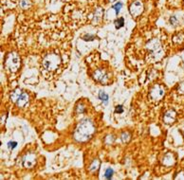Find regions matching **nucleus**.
Returning a JSON list of instances; mask_svg holds the SVG:
<instances>
[{"instance_id": "f257e3e1", "label": "nucleus", "mask_w": 184, "mask_h": 180, "mask_svg": "<svg viewBox=\"0 0 184 180\" xmlns=\"http://www.w3.org/2000/svg\"><path fill=\"white\" fill-rule=\"evenodd\" d=\"M95 133V126L88 118H85L77 125L74 132V139L79 142H85Z\"/></svg>"}, {"instance_id": "f03ea898", "label": "nucleus", "mask_w": 184, "mask_h": 180, "mask_svg": "<svg viewBox=\"0 0 184 180\" xmlns=\"http://www.w3.org/2000/svg\"><path fill=\"white\" fill-rule=\"evenodd\" d=\"M61 64V58L57 54H48L43 60V66L48 71L56 70Z\"/></svg>"}, {"instance_id": "7ed1b4c3", "label": "nucleus", "mask_w": 184, "mask_h": 180, "mask_svg": "<svg viewBox=\"0 0 184 180\" xmlns=\"http://www.w3.org/2000/svg\"><path fill=\"white\" fill-rule=\"evenodd\" d=\"M6 66L11 72H16L20 68V57L17 53L12 52L6 59Z\"/></svg>"}, {"instance_id": "20e7f679", "label": "nucleus", "mask_w": 184, "mask_h": 180, "mask_svg": "<svg viewBox=\"0 0 184 180\" xmlns=\"http://www.w3.org/2000/svg\"><path fill=\"white\" fill-rule=\"evenodd\" d=\"M164 96V88L163 86L159 85H154L150 92H149V97L152 101H160Z\"/></svg>"}, {"instance_id": "39448f33", "label": "nucleus", "mask_w": 184, "mask_h": 180, "mask_svg": "<svg viewBox=\"0 0 184 180\" xmlns=\"http://www.w3.org/2000/svg\"><path fill=\"white\" fill-rule=\"evenodd\" d=\"M147 49L151 52V55L154 54H162L161 47H160V43L158 39H152L150 40L147 45H146Z\"/></svg>"}, {"instance_id": "423d86ee", "label": "nucleus", "mask_w": 184, "mask_h": 180, "mask_svg": "<svg viewBox=\"0 0 184 180\" xmlns=\"http://www.w3.org/2000/svg\"><path fill=\"white\" fill-rule=\"evenodd\" d=\"M129 11H130V14H132V16H134V17L140 16L142 14V12H143V4H142V2L140 1V0H137V1L133 2L130 5Z\"/></svg>"}, {"instance_id": "0eeeda50", "label": "nucleus", "mask_w": 184, "mask_h": 180, "mask_svg": "<svg viewBox=\"0 0 184 180\" xmlns=\"http://www.w3.org/2000/svg\"><path fill=\"white\" fill-rule=\"evenodd\" d=\"M36 163V156L33 154H29L24 156L23 158V166L25 168L31 169L32 168Z\"/></svg>"}, {"instance_id": "6e6552de", "label": "nucleus", "mask_w": 184, "mask_h": 180, "mask_svg": "<svg viewBox=\"0 0 184 180\" xmlns=\"http://www.w3.org/2000/svg\"><path fill=\"white\" fill-rule=\"evenodd\" d=\"M176 113L175 110H168L164 116H163V122L164 123L166 124H172L174 123V122L176 121Z\"/></svg>"}, {"instance_id": "1a4fd4ad", "label": "nucleus", "mask_w": 184, "mask_h": 180, "mask_svg": "<svg viewBox=\"0 0 184 180\" xmlns=\"http://www.w3.org/2000/svg\"><path fill=\"white\" fill-rule=\"evenodd\" d=\"M94 79L99 82V83H102V84H106L107 81H108V77L106 75V73L102 70V69H98L94 72V75H93Z\"/></svg>"}, {"instance_id": "9d476101", "label": "nucleus", "mask_w": 184, "mask_h": 180, "mask_svg": "<svg viewBox=\"0 0 184 180\" xmlns=\"http://www.w3.org/2000/svg\"><path fill=\"white\" fill-rule=\"evenodd\" d=\"M29 102V95L27 93H23L21 95V97L19 98V100L16 101V105L18 107H24L27 103Z\"/></svg>"}, {"instance_id": "9b49d317", "label": "nucleus", "mask_w": 184, "mask_h": 180, "mask_svg": "<svg viewBox=\"0 0 184 180\" xmlns=\"http://www.w3.org/2000/svg\"><path fill=\"white\" fill-rule=\"evenodd\" d=\"M162 163L166 166H172L174 163H175V157L173 155V154H167L164 157H163V160H162Z\"/></svg>"}, {"instance_id": "f8f14e48", "label": "nucleus", "mask_w": 184, "mask_h": 180, "mask_svg": "<svg viewBox=\"0 0 184 180\" xmlns=\"http://www.w3.org/2000/svg\"><path fill=\"white\" fill-rule=\"evenodd\" d=\"M23 93L21 92V90L20 89H15V90H14L12 93H11V100L14 102V103H16V101L19 100V98L21 97V95H22Z\"/></svg>"}, {"instance_id": "ddd939ff", "label": "nucleus", "mask_w": 184, "mask_h": 180, "mask_svg": "<svg viewBox=\"0 0 184 180\" xmlns=\"http://www.w3.org/2000/svg\"><path fill=\"white\" fill-rule=\"evenodd\" d=\"M102 16H103V9L101 10L100 8L96 11V13H95V16H94V20H93V22H95V23H99L100 21H101V19H102Z\"/></svg>"}, {"instance_id": "4468645a", "label": "nucleus", "mask_w": 184, "mask_h": 180, "mask_svg": "<svg viewBox=\"0 0 184 180\" xmlns=\"http://www.w3.org/2000/svg\"><path fill=\"white\" fill-rule=\"evenodd\" d=\"M99 98H100V100L103 102V103H107V101H108V96H107V94H105L104 92H103V91H100V93H99Z\"/></svg>"}, {"instance_id": "2eb2a0df", "label": "nucleus", "mask_w": 184, "mask_h": 180, "mask_svg": "<svg viewBox=\"0 0 184 180\" xmlns=\"http://www.w3.org/2000/svg\"><path fill=\"white\" fill-rule=\"evenodd\" d=\"M125 25V19L124 18H119L115 21V27L116 29H120Z\"/></svg>"}, {"instance_id": "dca6fc26", "label": "nucleus", "mask_w": 184, "mask_h": 180, "mask_svg": "<svg viewBox=\"0 0 184 180\" xmlns=\"http://www.w3.org/2000/svg\"><path fill=\"white\" fill-rule=\"evenodd\" d=\"M100 167V161L98 160V159H96V160H94L93 162H92V164L90 165V168H89V170L92 172V171H96V170H98V168Z\"/></svg>"}, {"instance_id": "f3484780", "label": "nucleus", "mask_w": 184, "mask_h": 180, "mask_svg": "<svg viewBox=\"0 0 184 180\" xmlns=\"http://www.w3.org/2000/svg\"><path fill=\"white\" fill-rule=\"evenodd\" d=\"M121 140L124 141L125 143H126V142H128L129 140H130V135L128 134V133H122L121 134Z\"/></svg>"}, {"instance_id": "a211bd4d", "label": "nucleus", "mask_w": 184, "mask_h": 180, "mask_svg": "<svg viewBox=\"0 0 184 180\" xmlns=\"http://www.w3.org/2000/svg\"><path fill=\"white\" fill-rule=\"evenodd\" d=\"M121 7H122V4H121L120 2H117V4H115V5L113 6V9H114V11H115V13H116L117 15L119 14V13H120Z\"/></svg>"}, {"instance_id": "6ab92c4d", "label": "nucleus", "mask_w": 184, "mask_h": 180, "mask_svg": "<svg viewBox=\"0 0 184 180\" xmlns=\"http://www.w3.org/2000/svg\"><path fill=\"white\" fill-rule=\"evenodd\" d=\"M112 175H113V170L111 168H108L104 172V176L106 179H110L112 177Z\"/></svg>"}, {"instance_id": "aec40b11", "label": "nucleus", "mask_w": 184, "mask_h": 180, "mask_svg": "<svg viewBox=\"0 0 184 180\" xmlns=\"http://www.w3.org/2000/svg\"><path fill=\"white\" fill-rule=\"evenodd\" d=\"M30 6H31V3H30L29 0H22L21 1V7L23 9H28Z\"/></svg>"}, {"instance_id": "412c9836", "label": "nucleus", "mask_w": 184, "mask_h": 180, "mask_svg": "<svg viewBox=\"0 0 184 180\" xmlns=\"http://www.w3.org/2000/svg\"><path fill=\"white\" fill-rule=\"evenodd\" d=\"M16 145H17V143L15 142V141H10L9 143H8V148H9V150H14L15 147H16Z\"/></svg>"}, {"instance_id": "4be33fe9", "label": "nucleus", "mask_w": 184, "mask_h": 180, "mask_svg": "<svg viewBox=\"0 0 184 180\" xmlns=\"http://www.w3.org/2000/svg\"><path fill=\"white\" fill-rule=\"evenodd\" d=\"M94 38H95V36L90 35V34H86V35H85V36L83 37V40H85V41H91V40H93Z\"/></svg>"}, {"instance_id": "5701e85b", "label": "nucleus", "mask_w": 184, "mask_h": 180, "mask_svg": "<svg viewBox=\"0 0 184 180\" xmlns=\"http://www.w3.org/2000/svg\"><path fill=\"white\" fill-rule=\"evenodd\" d=\"M115 112H116V113H118V114H121L122 112H124V108H122V106H121V105H118V106H116Z\"/></svg>"}, {"instance_id": "b1692460", "label": "nucleus", "mask_w": 184, "mask_h": 180, "mask_svg": "<svg viewBox=\"0 0 184 180\" xmlns=\"http://www.w3.org/2000/svg\"><path fill=\"white\" fill-rule=\"evenodd\" d=\"M77 112H78V113H84V112H85V107H84L82 104L78 105V106H77Z\"/></svg>"}, {"instance_id": "393cba45", "label": "nucleus", "mask_w": 184, "mask_h": 180, "mask_svg": "<svg viewBox=\"0 0 184 180\" xmlns=\"http://www.w3.org/2000/svg\"><path fill=\"white\" fill-rule=\"evenodd\" d=\"M178 92L179 93H184V83L180 84L178 86Z\"/></svg>"}, {"instance_id": "a878e982", "label": "nucleus", "mask_w": 184, "mask_h": 180, "mask_svg": "<svg viewBox=\"0 0 184 180\" xmlns=\"http://www.w3.org/2000/svg\"><path fill=\"white\" fill-rule=\"evenodd\" d=\"M170 23H171L172 25H176V24H177V20L176 19V17H175V16H173V17H171V18H170Z\"/></svg>"}, {"instance_id": "bb28decb", "label": "nucleus", "mask_w": 184, "mask_h": 180, "mask_svg": "<svg viewBox=\"0 0 184 180\" xmlns=\"http://www.w3.org/2000/svg\"><path fill=\"white\" fill-rule=\"evenodd\" d=\"M176 178V179H184V172H179Z\"/></svg>"}, {"instance_id": "cd10ccee", "label": "nucleus", "mask_w": 184, "mask_h": 180, "mask_svg": "<svg viewBox=\"0 0 184 180\" xmlns=\"http://www.w3.org/2000/svg\"><path fill=\"white\" fill-rule=\"evenodd\" d=\"M116 0H109V2H115Z\"/></svg>"}, {"instance_id": "c85d7f7f", "label": "nucleus", "mask_w": 184, "mask_h": 180, "mask_svg": "<svg viewBox=\"0 0 184 180\" xmlns=\"http://www.w3.org/2000/svg\"><path fill=\"white\" fill-rule=\"evenodd\" d=\"M63 1H65V2H68V1H70V0H63Z\"/></svg>"}]
</instances>
